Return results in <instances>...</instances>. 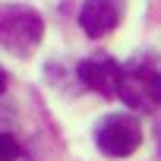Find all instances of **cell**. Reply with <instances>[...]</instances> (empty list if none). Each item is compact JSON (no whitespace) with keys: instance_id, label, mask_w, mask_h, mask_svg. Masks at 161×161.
Wrapping results in <instances>:
<instances>
[{"instance_id":"6da1fadb","label":"cell","mask_w":161,"mask_h":161,"mask_svg":"<svg viewBox=\"0 0 161 161\" xmlns=\"http://www.w3.org/2000/svg\"><path fill=\"white\" fill-rule=\"evenodd\" d=\"M44 38V19L22 3H0V47L29 57Z\"/></svg>"},{"instance_id":"7a4b0ae2","label":"cell","mask_w":161,"mask_h":161,"mask_svg":"<svg viewBox=\"0 0 161 161\" xmlns=\"http://www.w3.org/2000/svg\"><path fill=\"white\" fill-rule=\"evenodd\" d=\"M114 98H120L133 111H158L161 108V69H158V63L136 60V63L120 66Z\"/></svg>"},{"instance_id":"3957f363","label":"cell","mask_w":161,"mask_h":161,"mask_svg":"<svg viewBox=\"0 0 161 161\" xmlns=\"http://www.w3.org/2000/svg\"><path fill=\"white\" fill-rule=\"evenodd\" d=\"M95 145L108 158H130L142 145V126L133 114H108L95 126Z\"/></svg>"},{"instance_id":"277c9868","label":"cell","mask_w":161,"mask_h":161,"mask_svg":"<svg viewBox=\"0 0 161 161\" xmlns=\"http://www.w3.org/2000/svg\"><path fill=\"white\" fill-rule=\"evenodd\" d=\"M126 0H86L79 10V25L89 38H104L123 19Z\"/></svg>"},{"instance_id":"5b68a950","label":"cell","mask_w":161,"mask_h":161,"mask_svg":"<svg viewBox=\"0 0 161 161\" xmlns=\"http://www.w3.org/2000/svg\"><path fill=\"white\" fill-rule=\"evenodd\" d=\"M79 79H82L86 89H92L104 98H114L117 79H120V63L111 57H89V60L79 63Z\"/></svg>"},{"instance_id":"8992f818","label":"cell","mask_w":161,"mask_h":161,"mask_svg":"<svg viewBox=\"0 0 161 161\" xmlns=\"http://www.w3.org/2000/svg\"><path fill=\"white\" fill-rule=\"evenodd\" d=\"M19 142L10 136V133H0V161H16L19 158Z\"/></svg>"},{"instance_id":"52a82bcc","label":"cell","mask_w":161,"mask_h":161,"mask_svg":"<svg viewBox=\"0 0 161 161\" xmlns=\"http://www.w3.org/2000/svg\"><path fill=\"white\" fill-rule=\"evenodd\" d=\"M7 82H10V76H7V69H3V66H0V95L7 92Z\"/></svg>"},{"instance_id":"ba28073f","label":"cell","mask_w":161,"mask_h":161,"mask_svg":"<svg viewBox=\"0 0 161 161\" xmlns=\"http://www.w3.org/2000/svg\"><path fill=\"white\" fill-rule=\"evenodd\" d=\"M155 139H158V155H161V123L155 126Z\"/></svg>"}]
</instances>
